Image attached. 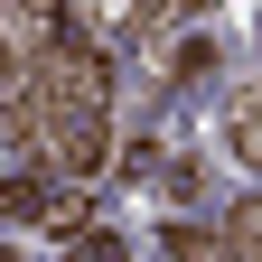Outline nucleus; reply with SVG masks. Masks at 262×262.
I'll return each instance as SVG.
<instances>
[{
  "label": "nucleus",
  "instance_id": "nucleus-1",
  "mask_svg": "<svg viewBox=\"0 0 262 262\" xmlns=\"http://www.w3.org/2000/svg\"><path fill=\"white\" fill-rule=\"evenodd\" d=\"M159 244H169V262H253L234 234H206V225H187V215H178V225H169Z\"/></svg>",
  "mask_w": 262,
  "mask_h": 262
},
{
  "label": "nucleus",
  "instance_id": "nucleus-2",
  "mask_svg": "<svg viewBox=\"0 0 262 262\" xmlns=\"http://www.w3.org/2000/svg\"><path fill=\"white\" fill-rule=\"evenodd\" d=\"M225 131H234V150H244V159L262 150V75H253V84H234V94H225Z\"/></svg>",
  "mask_w": 262,
  "mask_h": 262
},
{
  "label": "nucleus",
  "instance_id": "nucleus-3",
  "mask_svg": "<svg viewBox=\"0 0 262 262\" xmlns=\"http://www.w3.org/2000/svg\"><path fill=\"white\" fill-rule=\"evenodd\" d=\"M0 215H19V225H47V187H38V178H0Z\"/></svg>",
  "mask_w": 262,
  "mask_h": 262
},
{
  "label": "nucleus",
  "instance_id": "nucleus-4",
  "mask_svg": "<svg viewBox=\"0 0 262 262\" xmlns=\"http://www.w3.org/2000/svg\"><path fill=\"white\" fill-rule=\"evenodd\" d=\"M66 262H131V244H122V234H75Z\"/></svg>",
  "mask_w": 262,
  "mask_h": 262
},
{
  "label": "nucleus",
  "instance_id": "nucleus-5",
  "mask_svg": "<svg viewBox=\"0 0 262 262\" xmlns=\"http://www.w3.org/2000/svg\"><path fill=\"white\" fill-rule=\"evenodd\" d=\"M234 244H244V253H262V187L234 206Z\"/></svg>",
  "mask_w": 262,
  "mask_h": 262
},
{
  "label": "nucleus",
  "instance_id": "nucleus-6",
  "mask_svg": "<svg viewBox=\"0 0 262 262\" xmlns=\"http://www.w3.org/2000/svg\"><path fill=\"white\" fill-rule=\"evenodd\" d=\"M0 262H19V253H0Z\"/></svg>",
  "mask_w": 262,
  "mask_h": 262
}]
</instances>
